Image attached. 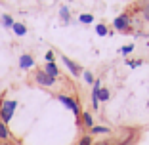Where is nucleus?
Wrapping results in <instances>:
<instances>
[{"instance_id":"7ed1b4c3","label":"nucleus","mask_w":149,"mask_h":145,"mask_svg":"<svg viewBox=\"0 0 149 145\" xmlns=\"http://www.w3.org/2000/svg\"><path fill=\"white\" fill-rule=\"evenodd\" d=\"M113 27H115V31H118V33L132 31V17H130V13L123 12L120 15H117V17L113 19Z\"/></svg>"},{"instance_id":"f03ea898","label":"nucleus","mask_w":149,"mask_h":145,"mask_svg":"<svg viewBox=\"0 0 149 145\" xmlns=\"http://www.w3.org/2000/svg\"><path fill=\"white\" fill-rule=\"evenodd\" d=\"M56 99L61 103V105H65L67 109H71L74 113V117H77V124H79V128H82V122H80V114H82V111H80V103L74 97L71 96H65V94H57Z\"/></svg>"},{"instance_id":"f3484780","label":"nucleus","mask_w":149,"mask_h":145,"mask_svg":"<svg viewBox=\"0 0 149 145\" xmlns=\"http://www.w3.org/2000/svg\"><path fill=\"white\" fill-rule=\"evenodd\" d=\"M79 21L82 23V25H90V23H94V15H92V13H80Z\"/></svg>"},{"instance_id":"5701e85b","label":"nucleus","mask_w":149,"mask_h":145,"mask_svg":"<svg viewBox=\"0 0 149 145\" xmlns=\"http://www.w3.org/2000/svg\"><path fill=\"white\" fill-rule=\"evenodd\" d=\"M94 145H115L111 139H101V141H94Z\"/></svg>"},{"instance_id":"dca6fc26","label":"nucleus","mask_w":149,"mask_h":145,"mask_svg":"<svg viewBox=\"0 0 149 145\" xmlns=\"http://www.w3.org/2000/svg\"><path fill=\"white\" fill-rule=\"evenodd\" d=\"M136 139H138V137H136V134L132 132L128 137H124L123 141H118V143H115V145H136Z\"/></svg>"},{"instance_id":"f257e3e1","label":"nucleus","mask_w":149,"mask_h":145,"mask_svg":"<svg viewBox=\"0 0 149 145\" xmlns=\"http://www.w3.org/2000/svg\"><path fill=\"white\" fill-rule=\"evenodd\" d=\"M15 109H17V101L2 96V99H0V120H2L4 124H8L10 120L13 119Z\"/></svg>"},{"instance_id":"4468645a","label":"nucleus","mask_w":149,"mask_h":145,"mask_svg":"<svg viewBox=\"0 0 149 145\" xmlns=\"http://www.w3.org/2000/svg\"><path fill=\"white\" fill-rule=\"evenodd\" d=\"M59 19H61L65 25L71 21V12H69V8H67V6H61V8H59Z\"/></svg>"},{"instance_id":"f8f14e48","label":"nucleus","mask_w":149,"mask_h":145,"mask_svg":"<svg viewBox=\"0 0 149 145\" xmlns=\"http://www.w3.org/2000/svg\"><path fill=\"white\" fill-rule=\"evenodd\" d=\"M97 99H100V103H107V101L111 99V92L105 88V86H101L100 92H97Z\"/></svg>"},{"instance_id":"1a4fd4ad","label":"nucleus","mask_w":149,"mask_h":145,"mask_svg":"<svg viewBox=\"0 0 149 145\" xmlns=\"http://www.w3.org/2000/svg\"><path fill=\"white\" fill-rule=\"evenodd\" d=\"M138 12H140L141 19L145 23H149V0H141L140 4H138Z\"/></svg>"},{"instance_id":"b1692460","label":"nucleus","mask_w":149,"mask_h":145,"mask_svg":"<svg viewBox=\"0 0 149 145\" xmlns=\"http://www.w3.org/2000/svg\"><path fill=\"white\" fill-rule=\"evenodd\" d=\"M52 61H54V52L48 50V52H46V63H52Z\"/></svg>"},{"instance_id":"2eb2a0df","label":"nucleus","mask_w":149,"mask_h":145,"mask_svg":"<svg viewBox=\"0 0 149 145\" xmlns=\"http://www.w3.org/2000/svg\"><path fill=\"white\" fill-rule=\"evenodd\" d=\"M0 21H2V27H4V29H12L13 27V17L12 15H8V13H4V15H2V17H0Z\"/></svg>"},{"instance_id":"9d476101","label":"nucleus","mask_w":149,"mask_h":145,"mask_svg":"<svg viewBox=\"0 0 149 145\" xmlns=\"http://www.w3.org/2000/svg\"><path fill=\"white\" fill-rule=\"evenodd\" d=\"M88 134H90V136H101V134H105V136H107V134H111V128L109 126H94V128H90V132H88Z\"/></svg>"},{"instance_id":"ddd939ff","label":"nucleus","mask_w":149,"mask_h":145,"mask_svg":"<svg viewBox=\"0 0 149 145\" xmlns=\"http://www.w3.org/2000/svg\"><path fill=\"white\" fill-rule=\"evenodd\" d=\"M10 137H12V134H10V130H8V124H4L2 120H0V139L8 141Z\"/></svg>"},{"instance_id":"6e6552de","label":"nucleus","mask_w":149,"mask_h":145,"mask_svg":"<svg viewBox=\"0 0 149 145\" xmlns=\"http://www.w3.org/2000/svg\"><path fill=\"white\" fill-rule=\"evenodd\" d=\"M42 69L46 71V73H48L50 76H54V78H57V80L61 78V75H59V67H57L54 61H52V63H44V67H42Z\"/></svg>"},{"instance_id":"39448f33","label":"nucleus","mask_w":149,"mask_h":145,"mask_svg":"<svg viewBox=\"0 0 149 145\" xmlns=\"http://www.w3.org/2000/svg\"><path fill=\"white\" fill-rule=\"evenodd\" d=\"M59 59L63 61V65L69 69V73L74 76V78H80V76H82V67H80L79 63H74L73 59H69L67 56H59Z\"/></svg>"},{"instance_id":"412c9836","label":"nucleus","mask_w":149,"mask_h":145,"mask_svg":"<svg viewBox=\"0 0 149 145\" xmlns=\"http://www.w3.org/2000/svg\"><path fill=\"white\" fill-rule=\"evenodd\" d=\"M134 48H136L134 44H126V46L120 48V53H123V56H128V53H132V50H134Z\"/></svg>"},{"instance_id":"a211bd4d","label":"nucleus","mask_w":149,"mask_h":145,"mask_svg":"<svg viewBox=\"0 0 149 145\" xmlns=\"http://www.w3.org/2000/svg\"><path fill=\"white\" fill-rule=\"evenodd\" d=\"M77 145H94V137L90 136V134H84V136H80V139H79Z\"/></svg>"},{"instance_id":"9b49d317","label":"nucleus","mask_w":149,"mask_h":145,"mask_svg":"<svg viewBox=\"0 0 149 145\" xmlns=\"http://www.w3.org/2000/svg\"><path fill=\"white\" fill-rule=\"evenodd\" d=\"M12 31H13V35H15V36H25L27 35V27H25V23L15 21V23H13V27H12Z\"/></svg>"},{"instance_id":"20e7f679","label":"nucleus","mask_w":149,"mask_h":145,"mask_svg":"<svg viewBox=\"0 0 149 145\" xmlns=\"http://www.w3.org/2000/svg\"><path fill=\"white\" fill-rule=\"evenodd\" d=\"M33 78H35V82L38 84V86H42V88H54V86L57 84V78L50 76L44 69H36V71H35V76H33Z\"/></svg>"},{"instance_id":"0eeeda50","label":"nucleus","mask_w":149,"mask_h":145,"mask_svg":"<svg viewBox=\"0 0 149 145\" xmlns=\"http://www.w3.org/2000/svg\"><path fill=\"white\" fill-rule=\"evenodd\" d=\"M80 122H82V128H86L88 132H90V128L96 126V122H94V114L90 113V111H82V114H80Z\"/></svg>"},{"instance_id":"aec40b11","label":"nucleus","mask_w":149,"mask_h":145,"mask_svg":"<svg viewBox=\"0 0 149 145\" xmlns=\"http://www.w3.org/2000/svg\"><path fill=\"white\" fill-rule=\"evenodd\" d=\"M96 33H97L100 36H105L107 33H109V31H107V25H103V23H97V25H96Z\"/></svg>"},{"instance_id":"6ab92c4d","label":"nucleus","mask_w":149,"mask_h":145,"mask_svg":"<svg viewBox=\"0 0 149 145\" xmlns=\"http://www.w3.org/2000/svg\"><path fill=\"white\" fill-rule=\"evenodd\" d=\"M82 80L86 84H94V80H96V76H94L92 71H82Z\"/></svg>"},{"instance_id":"4be33fe9","label":"nucleus","mask_w":149,"mask_h":145,"mask_svg":"<svg viewBox=\"0 0 149 145\" xmlns=\"http://www.w3.org/2000/svg\"><path fill=\"white\" fill-rule=\"evenodd\" d=\"M141 65H143V59H132V61H128L130 69H136V67H141Z\"/></svg>"},{"instance_id":"423d86ee","label":"nucleus","mask_w":149,"mask_h":145,"mask_svg":"<svg viewBox=\"0 0 149 145\" xmlns=\"http://www.w3.org/2000/svg\"><path fill=\"white\" fill-rule=\"evenodd\" d=\"M35 67V57L31 53H21L19 56V69L21 71H29Z\"/></svg>"}]
</instances>
